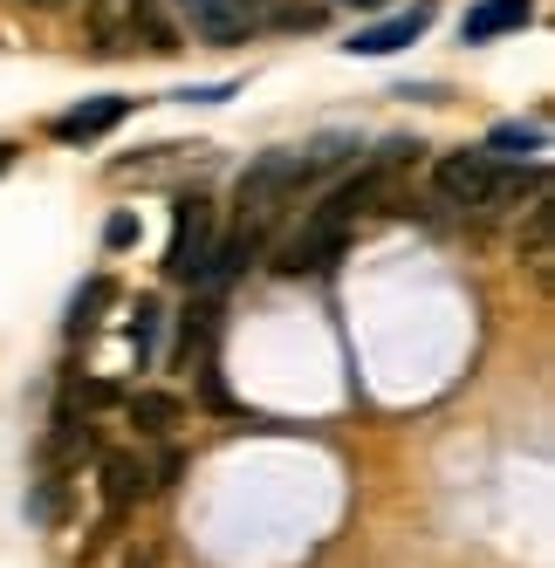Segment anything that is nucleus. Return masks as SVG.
Instances as JSON below:
<instances>
[{
  "label": "nucleus",
  "instance_id": "1",
  "mask_svg": "<svg viewBox=\"0 0 555 568\" xmlns=\"http://www.w3.org/2000/svg\"><path fill=\"white\" fill-rule=\"evenodd\" d=\"M336 158V144H309V151H261L241 172V226L268 240V226L282 220V206H295L302 185Z\"/></svg>",
  "mask_w": 555,
  "mask_h": 568
},
{
  "label": "nucleus",
  "instance_id": "2",
  "mask_svg": "<svg viewBox=\"0 0 555 568\" xmlns=\"http://www.w3.org/2000/svg\"><path fill=\"white\" fill-rule=\"evenodd\" d=\"M90 34L103 55H124V49H179L165 14H158V0H90Z\"/></svg>",
  "mask_w": 555,
  "mask_h": 568
},
{
  "label": "nucleus",
  "instance_id": "3",
  "mask_svg": "<svg viewBox=\"0 0 555 568\" xmlns=\"http://www.w3.org/2000/svg\"><path fill=\"white\" fill-rule=\"evenodd\" d=\"M432 179H440V192L453 206H501V199H514L522 185H535V179H514L507 165H494L487 151H446Z\"/></svg>",
  "mask_w": 555,
  "mask_h": 568
},
{
  "label": "nucleus",
  "instance_id": "4",
  "mask_svg": "<svg viewBox=\"0 0 555 568\" xmlns=\"http://www.w3.org/2000/svg\"><path fill=\"white\" fill-rule=\"evenodd\" d=\"M213 240H220V226H213V199L185 192L179 206H172V247H165V274H172V281H192V274L206 267Z\"/></svg>",
  "mask_w": 555,
  "mask_h": 568
},
{
  "label": "nucleus",
  "instance_id": "5",
  "mask_svg": "<svg viewBox=\"0 0 555 568\" xmlns=\"http://www.w3.org/2000/svg\"><path fill=\"white\" fill-rule=\"evenodd\" d=\"M343 247H350V226L343 220H330V213H309L289 240H282V274H323V267H336L343 261Z\"/></svg>",
  "mask_w": 555,
  "mask_h": 568
},
{
  "label": "nucleus",
  "instance_id": "6",
  "mask_svg": "<svg viewBox=\"0 0 555 568\" xmlns=\"http://www.w3.org/2000/svg\"><path fill=\"white\" fill-rule=\"evenodd\" d=\"M172 8L185 14V28L200 34V42H248L254 34L248 0H172Z\"/></svg>",
  "mask_w": 555,
  "mask_h": 568
},
{
  "label": "nucleus",
  "instance_id": "7",
  "mask_svg": "<svg viewBox=\"0 0 555 568\" xmlns=\"http://www.w3.org/2000/svg\"><path fill=\"white\" fill-rule=\"evenodd\" d=\"M138 110V97H90V103H75V110H62L56 116V138L62 144H90V138H103V131H117V124H124V116Z\"/></svg>",
  "mask_w": 555,
  "mask_h": 568
},
{
  "label": "nucleus",
  "instance_id": "8",
  "mask_svg": "<svg viewBox=\"0 0 555 568\" xmlns=\"http://www.w3.org/2000/svg\"><path fill=\"white\" fill-rule=\"evenodd\" d=\"M165 466H172V459H165ZM151 486H158V466H151V459H138V453H110V459H103V507H110V514L138 507Z\"/></svg>",
  "mask_w": 555,
  "mask_h": 568
},
{
  "label": "nucleus",
  "instance_id": "9",
  "mask_svg": "<svg viewBox=\"0 0 555 568\" xmlns=\"http://www.w3.org/2000/svg\"><path fill=\"white\" fill-rule=\"evenodd\" d=\"M90 453H97V432H90V418L75 412V404H62V412H56V425H49V445H42L49 473H69V466H83Z\"/></svg>",
  "mask_w": 555,
  "mask_h": 568
},
{
  "label": "nucleus",
  "instance_id": "10",
  "mask_svg": "<svg viewBox=\"0 0 555 568\" xmlns=\"http://www.w3.org/2000/svg\"><path fill=\"white\" fill-rule=\"evenodd\" d=\"M425 21H432V8L418 0V8H405L398 21H384V28H364V34H356V42H343V49H350V55H398L405 42H418V34H425Z\"/></svg>",
  "mask_w": 555,
  "mask_h": 568
},
{
  "label": "nucleus",
  "instance_id": "11",
  "mask_svg": "<svg viewBox=\"0 0 555 568\" xmlns=\"http://www.w3.org/2000/svg\"><path fill=\"white\" fill-rule=\"evenodd\" d=\"M535 0H481V8H466V42H501V34L528 28Z\"/></svg>",
  "mask_w": 555,
  "mask_h": 568
},
{
  "label": "nucleus",
  "instance_id": "12",
  "mask_svg": "<svg viewBox=\"0 0 555 568\" xmlns=\"http://www.w3.org/2000/svg\"><path fill=\"white\" fill-rule=\"evenodd\" d=\"M542 144H548V138H542V124H501L481 151L494 158V165H528V158H535Z\"/></svg>",
  "mask_w": 555,
  "mask_h": 568
},
{
  "label": "nucleus",
  "instance_id": "13",
  "mask_svg": "<svg viewBox=\"0 0 555 568\" xmlns=\"http://www.w3.org/2000/svg\"><path fill=\"white\" fill-rule=\"evenodd\" d=\"M131 418H138L144 432H172V425L185 418V404H179L172 390H138V397H131Z\"/></svg>",
  "mask_w": 555,
  "mask_h": 568
},
{
  "label": "nucleus",
  "instance_id": "14",
  "mask_svg": "<svg viewBox=\"0 0 555 568\" xmlns=\"http://www.w3.org/2000/svg\"><path fill=\"white\" fill-rule=\"evenodd\" d=\"M248 14H254V28H315L323 21L309 0H248Z\"/></svg>",
  "mask_w": 555,
  "mask_h": 568
},
{
  "label": "nucleus",
  "instance_id": "15",
  "mask_svg": "<svg viewBox=\"0 0 555 568\" xmlns=\"http://www.w3.org/2000/svg\"><path fill=\"white\" fill-rule=\"evenodd\" d=\"M110 295H117L110 281H90V288L75 295V308H69V336H90L97 329V308H110Z\"/></svg>",
  "mask_w": 555,
  "mask_h": 568
},
{
  "label": "nucleus",
  "instance_id": "16",
  "mask_svg": "<svg viewBox=\"0 0 555 568\" xmlns=\"http://www.w3.org/2000/svg\"><path fill=\"white\" fill-rule=\"evenodd\" d=\"M158 302H138V315H131V349H138V363H151V349H158Z\"/></svg>",
  "mask_w": 555,
  "mask_h": 568
},
{
  "label": "nucleus",
  "instance_id": "17",
  "mask_svg": "<svg viewBox=\"0 0 555 568\" xmlns=\"http://www.w3.org/2000/svg\"><path fill=\"white\" fill-rule=\"evenodd\" d=\"M548 220H555V213H548V199H542L535 220H528V261H535V267H548Z\"/></svg>",
  "mask_w": 555,
  "mask_h": 568
},
{
  "label": "nucleus",
  "instance_id": "18",
  "mask_svg": "<svg viewBox=\"0 0 555 568\" xmlns=\"http://www.w3.org/2000/svg\"><path fill=\"white\" fill-rule=\"evenodd\" d=\"M34 520H62V486H56V479L34 494Z\"/></svg>",
  "mask_w": 555,
  "mask_h": 568
},
{
  "label": "nucleus",
  "instance_id": "19",
  "mask_svg": "<svg viewBox=\"0 0 555 568\" xmlns=\"http://www.w3.org/2000/svg\"><path fill=\"white\" fill-rule=\"evenodd\" d=\"M103 240H110V247H131V240H138V220H131V213H117V220L103 226Z\"/></svg>",
  "mask_w": 555,
  "mask_h": 568
},
{
  "label": "nucleus",
  "instance_id": "20",
  "mask_svg": "<svg viewBox=\"0 0 555 568\" xmlns=\"http://www.w3.org/2000/svg\"><path fill=\"white\" fill-rule=\"evenodd\" d=\"M14 165V144H0V172H8Z\"/></svg>",
  "mask_w": 555,
  "mask_h": 568
},
{
  "label": "nucleus",
  "instance_id": "21",
  "mask_svg": "<svg viewBox=\"0 0 555 568\" xmlns=\"http://www.w3.org/2000/svg\"><path fill=\"white\" fill-rule=\"evenodd\" d=\"M350 8H384V0H350Z\"/></svg>",
  "mask_w": 555,
  "mask_h": 568
},
{
  "label": "nucleus",
  "instance_id": "22",
  "mask_svg": "<svg viewBox=\"0 0 555 568\" xmlns=\"http://www.w3.org/2000/svg\"><path fill=\"white\" fill-rule=\"evenodd\" d=\"M124 568H151V561H144V555H131V561H124Z\"/></svg>",
  "mask_w": 555,
  "mask_h": 568
},
{
  "label": "nucleus",
  "instance_id": "23",
  "mask_svg": "<svg viewBox=\"0 0 555 568\" xmlns=\"http://www.w3.org/2000/svg\"><path fill=\"white\" fill-rule=\"evenodd\" d=\"M34 8H62V0H34Z\"/></svg>",
  "mask_w": 555,
  "mask_h": 568
}]
</instances>
